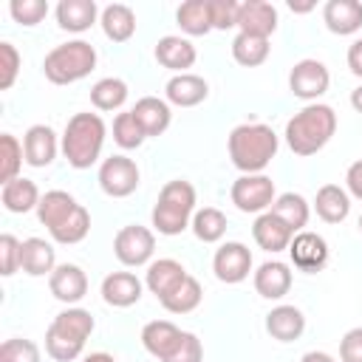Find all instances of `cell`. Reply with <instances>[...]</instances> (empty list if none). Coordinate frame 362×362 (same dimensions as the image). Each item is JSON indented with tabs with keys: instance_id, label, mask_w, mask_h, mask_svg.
I'll return each mask as SVG.
<instances>
[{
	"instance_id": "35",
	"label": "cell",
	"mask_w": 362,
	"mask_h": 362,
	"mask_svg": "<svg viewBox=\"0 0 362 362\" xmlns=\"http://www.w3.org/2000/svg\"><path fill=\"white\" fill-rule=\"evenodd\" d=\"M201 297H204L201 283H198L192 274H187L181 286H175L167 297H161V305H164L170 314H189V311H195V308H198Z\"/></svg>"
},
{
	"instance_id": "52",
	"label": "cell",
	"mask_w": 362,
	"mask_h": 362,
	"mask_svg": "<svg viewBox=\"0 0 362 362\" xmlns=\"http://www.w3.org/2000/svg\"><path fill=\"white\" fill-rule=\"evenodd\" d=\"M351 105H354V110H356V113H362V85L351 90Z\"/></svg>"
},
{
	"instance_id": "19",
	"label": "cell",
	"mask_w": 362,
	"mask_h": 362,
	"mask_svg": "<svg viewBox=\"0 0 362 362\" xmlns=\"http://www.w3.org/2000/svg\"><path fill=\"white\" fill-rule=\"evenodd\" d=\"M164 93H167V102H173L178 107H195L209 96V85H206L204 76L187 71V74H175L167 82Z\"/></svg>"
},
{
	"instance_id": "2",
	"label": "cell",
	"mask_w": 362,
	"mask_h": 362,
	"mask_svg": "<svg viewBox=\"0 0 362 362\" xmlns=\"http://www.w3.org/2000/svg\"><path fill=\"white\" fill-rule=\"evenodd\" d=\"M277 133L263 122H246L229 133V158L243 175H257L277 156Z\"/></svg>"
},
{
	"instance_id": "41",
	"label": "cell",
	"mask_w": 362,
	"mask_h": 362,
	"mask_svg": "<svg viewBox=\"0 0 362 362\" xmlns=\"http://www.w3.org/2000/svg\"><path fill=\"white\" fill-rule=\"evenodd\" d=\"M0 362H40V348H37V342H31L25 337L3 339Z\"/></svg>"
},
{
	"instance_id": "36",
	"label": "cell",
	"mask_w": 362,
	"mask_h": 362,
	"mask_svg": "<svg viewBox=\"0 0 362 362\" xmlns=\"http://www.w3.org/2000/svg\"><path fill=\"white\" fill-rule=\"evenodd\" d=\"M127 99V85L119 76H105L90 88V102L96 110H119Z\"/></svg>"
},
{
	"instance_id": "28",
	"label": "cell",
	"mask_w": 362,
	"mask_h": 362,
	"mask_svg": "<svg viewBox=\"0 0 362 362\" xmlns=\"http://www.w3.org/2000/svg\"><path fill=\"white\" fill-rule=\"evenodd\" d=\"M133 113L139 119V124L144 127L147 136H161L167 127H170V105L158 96H141L136 105H133Z\"/></svg>"
},
{
	"instance_id": "6",
	"label": "cell",
	"mask_w": 362,
	"mask_h": 362,
	"mask_svg": "<svg viewBox=\"0 0 362 362\" xmlns=\"http://www.w3.org/2000/svg\"><path fill=\"white\" fill-rule=\"evenodd\" d=\"M96 68V48L85 40L54 45L42 59V74L54 85H71Z\"/></svg>"
},
{
	"instance_id": "13",
	"label": "cell",
	"mask_w": 362,
	"mask_h": 362,
	"mask_svg": "<svg viewBox=\"0 0 362 362\" xmlns=\"http://www.w3.org/2000/svg\"><path fill=\"white\" fill-rule=\"evenodd\" d=\"M238 28L240 34H255L269 40L277 28V8L269 0H243L238 14Z\"/></svg>"
},
{
	"instance_id": "27",
	"label": "cell",
	"mask_w": 362,
	"mask_h": 362,
	"mask_svg": "<svg viewBox=\"0 0 362 362\" xmlns=\"http://www.w3.org/2000/svg\"><path fill=\"white\" fill-rule=\"evenodd\" d=\"M314 209L325 223H339L351 212V198L339 184H322L314 198Z\"/></svg>"
},
{
	"instance_id": "39",
	"label": "cell",
	"mask_w": 362,
	"mask_h": 362,
	"mask_svg": "<svg viewBox=\"0 0 362 362\" xmlns=\"http://www.w3.org/2000/svg\"><path fill=\"white\" fill-rule=\"evenodd\" d=\"M113 139H116V144H119L122 150H136V147H141V141L147 139V133H144V127L139 124V119H136L133 110H124V113H119V116L113 119Z\"/></svg>"
},
{
	"instance_id": "31",
	"label": "cell",
	"mask_w": 362,
	"mask_h": 362,
	"mask_svg": "<svg viewBox=\"0 0 362 362\" xmlns=\"http://www.w3.org/2000/svg\"><path fill=\"white\" fill-rule=\"evenodd\" d=\"M76 206H79V204L74 201V195H71V192H65V189H51V192H45V195L40 198L37 218H40V223H42V226L54 229V226H57V223H62V221H65Z\"/></svg>"
},
{
	"instance_id": "42",
	"label": "cell",
	"mask_w": 362,
	"mask_h": 362,
	"mask_svg": "<svg viewBox=\"0 0 362 362\" xmlns=\"http://www.w3.org/2000/svg\"><path fill=\"white\" fill-rule=\"evenodd\" d=\"M17 74H20V51L8 40H3L0 42V90H8Z\"/></svg>"
},
{
	"instance_id": "47",
	"label": "cell",
	"mask_w": 362,
	"mask_h": 362,
	"mask_svg": "<svg viewBox=\"0 0 362 362\" xmlns=\"http://www.w3.org/2000/svg\"><path fill=\"white\" fill-rule=\"evenodd\" d=\"M339 359L342 362H362V325L351 328L339 339Z\"/></svg>"
},
{
	"instance_id": "7",
	"label": "cell",
	"mask_w": 362,
	"mask_h": 362,
	"mask_svg": "<svg viewBox=\"0 0 362 362\" xmlns=\"http://www.w3.org/2000/svg\"><path fill=\"white\" fill-rule=\"evenodd\" d=\"M229 195H232V204L240 212H269L272 204H274V198H277L274 181L269 175H263V173H257V175H240L232 184Z\"/></svg>"
},
{
	"instance_id": "10",
	"label": "cell",
	"mask_w": 362,
	"mask_h": 362,
	"mask_svg": "<svg viewBox=\"0 0 362 362\" xmlns=\"http://www.w3.org/2000/svg\"><path fill=\"white\" fill-rule=\"evenodd\" d=\"M331 85V74L320 59H300L294 62V68L288 71V90L297 99H317L328 90Z\"/></svg>"
},
{
	"instance_id": "18",
	"label": "cell",
	"mask_w": 362,
	"mask_h": 362,
	"mask_svg": "<svg viewBox=\"0 0 362 362\" xmlns=\"http://www.w3.org/2000/svg\"><path fill=\"white\" fill-rule=\"evenodd\" d=\"M181 337H184V331L175 322H170V320H153V322H147L141 328V345L158 362L173 354V348L181 342Z\"/></svg>"
},
{
	"instance_id": "53",
	"label": "cell",
	"mask_w": 362,
	"mask_h": 362,
	"mask_svg": "<svg viewBox=\"0 0 362 362\" xmlns=\"http://www.w3.org/2000/svg\"><path fill=\"white\" fill-rule=\"evenodd\" d=\"M82 362H116L110 354H105V351H96V354H90V356H85Z\"/></svg>"
},
{
	"instance_id": "30",
	"label": "cell",
	"mask_w": 362,
	"mask_h": 362,
	"mask_svg": "<svg viewBox=\"0 0 362 362\" xmlns=\"http://www.w3.org/2000/svg\"><path fill=\"white\" fill-rule=\"evenodd\" d=\"M99 20H102L105 37L113 40V42H124V40H130L133 31H136V14H133V8L124 6V3H110V6H105Z\"/></svg>"
},
{
	"instance_id": "15",
	"label": "cell",
	"mask_w": 362,
	"mask_h": 362,
	"mask_svg": "<svg viewBox=\"0 0 362 362\" xmlns=\"http://www.w3.org/2000/svg\"><path fill=\"white\" fill-rule=\"evenodd\" d=\"M252 235H255V243L263 249V252H283L288 249L291 238H294V229L280 221L272 209L269 212H260L255 218V226H252Z\"/></svg>"
},
{
	"instance_id": "26",
	"label": "cell",
	"mask_w": 362,
	"mask_h": 362,
	"mask_svg": "<svg viewBox=\"0 0 362 362\" xmlns=\"http://www.w3.org/2000/svg\"><path fill=\"white\" fill-rule=\"evenodd\" d=\"M184 277H187V269L178 260H173V257H161V260H156V263L147 266V288L158 300L167 297L175 286H181Z\"/></svg>"
},
{
	"instance_id": "34",
	"label": "cell",
	"mask_w": 362,
	"mask_h": 362,
	"mask_svg": "<svg viewBox=\"0 0 362 362\" xmlns=\"http://www.w3.org/2000/svg\"><path fill=\"white\" fill-rule=\"evenodd\" d=\"M269 51H272V45H269L266 37L238 34V37L232 40V57H235V62L243 65V68H257V65H263L266 57H269Z\"/></svg>"
},
{
	"instance_id": "25",
	"label": "cell",
	"mask_w": 362,
	"mask_h": 362,
	"mask_svg": "<svg viewBox=\"0 0 362 362\" xmlns=\"http://www.w3.org/2000/svg\"><path fill=\"white\" fill-rule=\"evenodd\" d=\"M20 269L31 277H42L51 274L57 269V257H54V246L42 238H25L23 240V252H20Z\"/></svg>"
},
{
	"instance_id": "11",
	"label": "cell",
	"mask_w": 362,
	"mask_h": 362,
	"mask_svg": "<svg viewBox=\"0 0 362 362\" xmlns=\"http://www.w3.org/2000/svg\"><path fill=\"white\" fill-rule=\"evenodd\" d=\"M288 255H291V263L305 272V274H314V272H322L325 263H328V243L322 235L317 232H297L288 243Z\"/></svg>"
},
{
	"instance_id": "48",
	"label": "cell",
	"mask_w": 362,
	"mask_h": 362,
	"mask_svg": "<svg viewBox=\"0 0 362 362\" xmlns=\"http://www.w3.org/2000/svg\"><path fill=\"white\" fill-rule=\"evenodd\" d=\"M345 184H348L351 195H356V198L362 201V158L354 161V164L348 167V173H345Z\"/></svg>"
},
{
	"instance_id": "20",
	"label": "cell",
	"mask_w": 362,
	"mask_h": 362,
	"mask_svg": "<svg viewBox=\"0 0 362 362\" xmlns=\"http://www.w3.org/2000/svg\"><path fill=\"white\" fill-rule=\"evenodd\" d=\"M23 153L31 167H48L57 156V133L48 124H31L23 136Z\"/></svg>"
},
{
	"instance_id": "44",
	"label": "cell",
	"mask_w": 362,
	"mask_h": 362,
	"mask_svg": "<svg viewBox=\"0 0 362 362\" xmlns=\"http://www.w3.org/2000/svg\"><path fill=\"white\" fill-rule=\"evenodd\" d=\"M209 14H212V28L226 31L238 25L240 3L238 0H209Z\"/></svg>"
},
{
	"instance_id": "54",
	"label": "cell",
	"mask_w": 362,
	"mask_h": 362,
	"mask_svg": "<svg viewBox=\"0 0 362 362\" xmlns=\"http://www.w3.org/2000/svg\"><path fill=\"white\" fill-rule=\"evenodd\" d=\"M359 229H362V215H359Z\"/></svg>"
},
{
	"instance_id": "40",
	"label": "cell",
	"mask_w": 362,
	"mask_h": 362,
	"mask_svg": "<svg viewBox=\"0 0 362 362\" xmlns=\"http://www.w3.org/2000/svg\"><path fill=\"white\" fill-rule=\"evenodd\" d=\"M23 161H25L23 144L11 133H0V181L8 184L11 178H17Z\"/></svg>"
},
{
	"instance_id": "16",
	"label": "cell",
	"mask_w": 362,
	"mask_h": 362,
	"mask_svg": "<svg viewBox=\"0 0 362 362\" xmlns=\"http://www.w3.org/2000/svg\"><path fill=\"white\" fill-rule=\"evenodd\" d=\"M156 59L158 65L175 71V74H187V68L195 65L198 54H195V45L187 40V37H178V34H167L156 42Z\"/></svg>"
},
{
	"instance_id": "17",
	"label": "cell",
	"mask_w": 362,
	"mask_h": 362,
	"mask_svg": "<svg viewBox=\"0 0 362 362\" xmlns=\"http://www.w3.org/2000/svg\"><path fill=\"white\" fill-rule=\"evenodd\" d=\"M102 297L113 308H130L141 300V280L130 272H113L102 280Z\"/></svg>"
},
{
	"instance_id": "29",
	"label": "cell",
	"mask_w": 362,
	"mask_h": 362,
	"mask_svg": "<svg viewBox=\"0 0 362 362\" xmlns=\"http://www.w3.org/2000/svg\"><path fill=\"white\" fill-rule=\"evenodd\" d=\"M96 3L93 0H59L57 6V23L65 31H88L96 23Z\"/></svg>"
},
{
	"instance_id": "5",
	"label": "cell",
	"mask_w": 362,
	"mask_h": 362,
	"mask_svg": "<svg viewBox=\"0 0 362 362\" xmlns=\"http://www.w3.org/2000/svg\"><path fill=\"white\" fill-rule=\"evenodd\" d=\"M192 209H195V187L184 178H173L161 187L150 218L161 235H181L189 226Z\"/></svg>"
},
{
	"instance_id": "12",
	"label": "cell",
	"mask_w": 362,
	"mask_h": 362,
	"mask_svg": "<svg viewBox=\"0 0 362 362\" xmlns=\"http://www.w3.org/2000/svg\"><path fill=\"white\" fill-rule=\"evenodd\" d=\"M212 269H215V277L221 283H240V280H246L249 272H252V252H249V246H243L240 240H226L215 252Z\"/></svg>"
},
{
	"instance_id": "8",
	"label": "cell",
	"mask_w": 362,
	"mask_h": 362,
	"mask_svg": "<svg viewBox=\"0 0 362 362\" xmlns=\"http://www.w3.org/2000/svg\"><path fill=\"white\" fill-rule=\"evenodd\" d=\"M153 249H156V235L153 229L147 226H139V223H127L116 232L113 238V252L119 257V263L124 266H141L153 257Z\"/></svg>"
},
{
	"instance_id": "4",
	"label": "cell",
	"mask_w": 362,
	"mask_h": 362,
	"mask_svg": "<svg viewBox=\"0 0 362 362\" xmlns=\"http://www.w3.org/2000/svg\"><path fill=\"white\" fill-rule=\"evenodd\" d=\"M102 144H105V122L99 113L85 110L68 119L65 133H62V153L71 167L88 170L99 158Z\"/></svg>"
},
{
	"instance_id": "49",
	"label": "cell",
	"mask_w": 362,
	"mask_h": 362,
	"mask_svg": "<svg viewBox=\"0 0 362 362\" xmlns=\"http://www.w3.org/2000/svg\"><path fill=\"white\" fill-rule=\"evenodd\" d=\"M348 68H351V74H356L362 79V37L354 40L348 48Z\"/></svg>"
},
{
	"instance_id": "1",
	"label": "cell",
	"mask_w": 362,
	"mask_h": 362,
	"mask_svg": "<svg viewBox=\"0 0 362 362\" xmlns=\"http://www.w3.org/2000/svg\"><path fill=\"white\" fill-rule=\"evenodd\" d=\"M337 133V113L331 105L311 102L286 122V144L297 156L320 153Z\"/></svg>"
},
{
	"instance_id": "38",
	"label": "cell",
	"mask_w": 362,
	"mask_h": 362,
	"mask_svg": "<svg viewBox=\"0 0 362 362\" xmlns=\"http://www.w3.org/2000/svg\"><path fill=\"white\" fill-rule=\"evenodd\" d=\"M51 232V238L57 240V243H79V240H85V235L90 232V212L79 204L62 223H57L54 229H48Z\"/></svg>"
},
{
	"instance_id": "50",
	"label": "cell",
	"mask_w": 362,
	"mask_h": 362,
	"mask_svg": "<svg viewBox=\"0 0 362 362\" xmlns=\"http://www.w3.org/2000/svg\"><path fill=\"white\" fill-rule=\"evenodd\" d=\"M300 362H337V359L331 354H325V351H308V354H303Z\"/></svg>"
},
{
	"instance_id": "46",
	"label": "cell",
	"mask_w": 362,
	"mask_h": 362,
	"mask_svg": "<svg viewBox=\"0 0 362 362\" xmlns=\"http://www.w3.org/2000/svg\"><path fill=\"white\" fill-rule=\"evenodd\" d=\"M20 252H23V243L14 235H0V274L3 277L20 269Z\"/></svg>"
},
{
	"instance_id": "32",
	"label": "cell",
	"mask_w": 362,
	"mask_h": 362,
	"mask_svg": "<svg viewBox=\"0 0 362 362\" xmlns=\"http://www.w3.org/2000/svg\"><path fill=\"white\" fill-rule=\"evenodd\" d=\"M272 212H274L280 221H286V223L294 229V235L303 232V226H305L308 218H311V206H308V201H305L300 192H280V195L274 198V204H272Z\"/></svg>"
},
{
	"instance_id": "43",
	"label": "cell",
	"mask_w": 362,
	"mask_h": 362,
	"mask_svg": "<svg viewBox=\"0 0 362 362\" xmlns=\"http://www.w3.org/2000/svg\"><path fill=\"white\" fill-rule=\"evenodd\" d=\"M11 17L20 25H37L45 14H48V3L45 0H11Z\"/></svg>"
},
{
	"instance_id": "3",
	"label": "cell",
	"mask_w": 362,
	"mask_h": 362,
	"mask_svg": "<svg viewBox=\"0 0 362 362\" xmlns=\"http://www.w3.org/2000/svg\"><path fill=\"white\" fill-rule=\"evenodd\" d=\"M93 317L85 308H65L54 317V322L45 331V351L51 359L57 362H74L82 348L85 339L93 334Z\"/></svg>"
},
{
	"instance_id": "22",
	"label": "cell",
	"mask_w": 362,
	"mask_h": 362,
	"mask_svg": "<svg viewBox=\"0 0 362 362\" xmlns=\"http://www.w3.org/2000/svg\"><path fill=\"white\" fill-rule=\"evenodd\" d=\"M291 288V272L286 263L280 260H266L257 272H255V291L266 300H280L286 297Z\"/></svg>"
},
{
	"instance_id": "23",
	"label": "cell",
	"mask_w": 362,
	"mask_h": 362,
	"mask_svg": "<svg viewBox=\"0 0 362 362\" xmlns=\"http://www.w3.org/2000/svg\"><path fill=\"white\" fill-rule=\"evenodd\" d=\"M322 20L334 34H354L362 28V3L359 0H328Z\"/></svg>"
},
{
	"instance_id": "9",
	"label": "cell",
	"mask_w": 362,
	"mask_h": 362,
	"mask_svg": "<svg viewBox=\"0 0 362 362\" xmlns=\"http://www.w3.org/2000/svg\"><path fill=\"white\" fill-rule=\"evenodd\" d=\"M139 178H141V173H139L136 161L127 156H110L99 167V187L110 198H127L130 192H136Z\"/></svg>"
},
{
	"instance_id": "45",
	"label": "cell",
	"mask_w": 362,
	"mask_h": 362,
	"mask_svg": "<svg viewBox=\"0 0 362 362\" xmlns=\"http://www.w3.org/2000/svg\"><path fill=\"white\" fill-rule=\"evenodd\" d=\"M161 362H204V345L192 331H184L181 342L173 348L170 356H164Z\"/></svg>"
},
{
	"instance_id": "14",
	"label": "cell",
	"mask_w": 362,
	"mask_h": 362,
	"mask_svg": "<svg viewBox=\"0 0 362 362\" xmlns=\"http://www.w3.org/2000/svg\"><path fill=\"white\" fill-rule=\"evenodd\" d=\"M48 288L59 303H79L88 291V277L76 263H59L48 274Z\"/></svg>"
},
{
	"instance_id": "24",
	"label": "cell",
	"mask_w": 362,
	"mask_h": 362,
	"mask_svg": "<svg viewBox=\"0 0 362 362\" xmlns=\"http://www.w3.org/2000/svg\"><path fill=\"white\" fill-rule=\"evenodd\" d=\"M40 198H42V195H40L37 184H34L31 178H23V175L11 178V181L3 184V189H0L3 206H6L8 212H17V215H25V212L37 209V206H40Z\"/></svg>"
},
{
	"instance_id": "51",
	"label": "cell",
	"mask_w": 362,
	"mask_h": 362,
	"mask_svg": "<svg viewBox=\"0 0 362 362\" xmlns=\"http://www.w3.org/2000/svg\"><path fill=\"white\" fill-rule=\"evenodd\" d=\"M288 8L297 11V14H305V11L314 8V3H311V0H288Z\"/></svg>"
},
{
	"instance_id": "37",
	"label": "cell",
	"mask_w": 362,
	"mask_h": 362,
	"mask_svg": "<svg viewBox=\"0 0 362 362\" xmlns=\"http://www.w3.org/2000/svg\"><path fill=\"white\" fill-rule=\"evenodd\" d=\"M192 232L204 243H218L226 235V215L218 206H204L192 215Z\"/></svg>"
},
{
	"instance_id": "21",
	"label": "cell",
	"mask_w": 362,
	"mask_h": 362,
	"mask_svg": "<svg viewBox=\"0 0 362 362\" xmlns=\"http://www.w3.org/2000/svg\"><path fill=\"white\" fill-rule=\"evenodd\" d=\"M266 331L277 342H294L305 331V317L297 305H277L266 314Z\"/></svg>"
},
{
	"instance_id": "33",
	"label": "cell",
	"mask_w": 362,
	"mask_h": 362,
	"mask_svg": "<svg viewBox=\"0 0 362 362\" xmlns=\"http://www.w3.org/2000/svg\"><path fill=\"white\" fill-rule=\"evenodd\" d=\"M175 20L181 25V31H187L189 37H201L212 31V14H209V0H187L178 6Z\"/></svg>"
}]
</instances>
